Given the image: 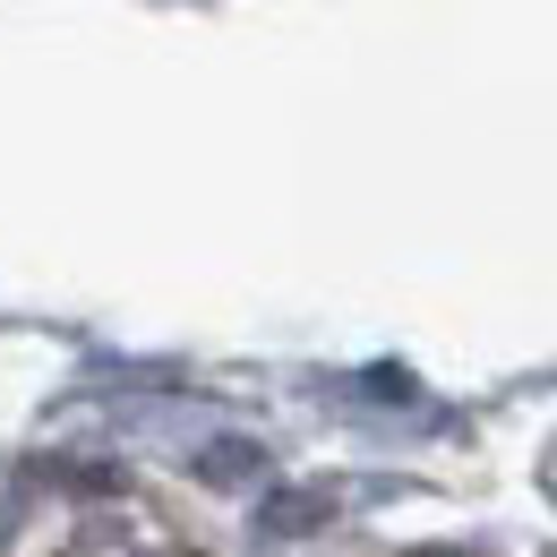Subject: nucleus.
<instances>
[{"label": "nucleus", "mask_w": 557, "mask_h": 557, "mask_svg": "<svg viewBox=\"0 0 557 557\" xmlns=\"http://www.w3.org/2000/svg\"><path fill=\"white\" fill-rule=\"evenodd\" d=\"M249 472H258V446H240V437L207 455V481H249Z\"/></svg>", "instance_id": "1"}, {"label": "nucleus", "mask_w": 557, "mask_h": 557, "mask_svg": "<svg viewBox=\"0 0 557 557\" xmlns=\"http://www.w3.org/2000/svg\"><path fill=\"white\" fill-rule=\"evenodd\" d=\"M318 515H326V497H275V506H267V523H275V532H309Z\"/></svg>", "instance_id": "2"}, {"label": "nucleus", "mask_w": 557, "mask_h": 557, "mask_svg": "<svg viewBox=\"0 0 557 557\" xmlns=\"http://www.w3.org/2000/svg\"><path fill=\"white\" fill-rule=\"evenodd\" d=\"M404 557H463V549H404Z\"/></svg>", "instance_id": "3"}]
</instances>
